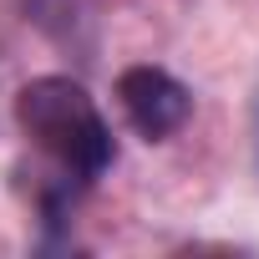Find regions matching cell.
I'll return each mask as SVG.
<instances>
[{
    "mask_svg": "<svg viewBox=\"0 0 259 259\" xmlns=\"http://www.w3.org/2000/svg\"><path fill=\"white\" fill-rule=\"evenodd\" d=\"M16 122H21V133L41 153H51L61 163V173L76 178V183L102 178L112 168V158H117L107 117L97 112L87 87L71 81V76H36V81H26L21 97H16Z\"/></svg>",
    "mask_w": 259,
    "mask_h": 259,
    "instance_id": "cell-1",
    "label": "cell"
},
{
    "mask_svg": "<svg viewBox=\"0 0 259 259\" xmlns=\"http://www.w3.org/2000/svg\"><path fill=\"white\" fill-rule=\"evenodd\" d=\"M117 102H122L127 122H133V133L148 138V143L173 138L178 127L188 122V112H193V92H188L173 71L148 66V61H143V66H127V71L117 76Z\"/></svg>",
    "mask_w": 259,
    "mask_h": 259,
    "instance_id": "cell-2",
    "label": "cell"
}]
</instances>
